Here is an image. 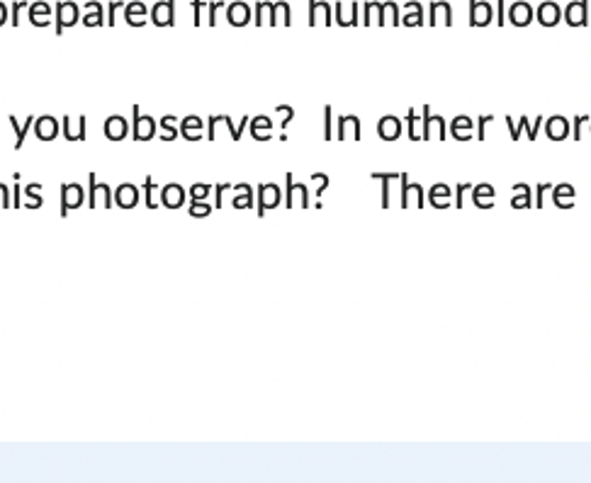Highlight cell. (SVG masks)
Returning <instances> with one entry per match:
<instances>
[{
  "label": "cell",
  "instance_id": "cell-1",
  "mask_svg": "<svg viewBox=\"0 0 591 483\" xmlns=\"http://www.w3.org/2000/svg\"><path fill=\"white\" fill-rule=\"evenodd\" d=\"M83 204V187L81 185H64L61 190V214L71 212V209H78Z\"/></svg>",
  "mask_w": 591,
  "mask_h": 483
},
{
  "label": "cell",
  "instance_id": "cell-2",
  "mask_svg": "<svg viewBox=\"0 0 591 483\" xmlns=\"http://www.w3.org/2000/svg\"><path fill=\"white\" fill-rule=\"evenodd\" d=\"M98 197L102 200V207H110V204H112V200H110V187H107L105 183L98 185L95 175H90V200H88L90 207H98Z\"/></svg>",
  "mask_w": 591,
  "mask_h": 483
},
{
  "label": "cell",
  "instance_id": "cell-3",
  "mask_svg": "<svg viewBox=\"0 0 591 483\" xmlns=\"http://www.w3.org/2000/svg\"><path fill=\"white\" fill-rule=\"evenodd\" d=\"M115 200L122 209H132L134 204L139 202V190H136L134 185H122V187H117Z\"/></svg>",
  "mask_w": 591,
  "mask_h": 483
},
{
  "label": "cell",
  "instance_id": "cell-4",
  "mask_svg": "<svg viewBox=\"0 0 591 483\" xmlns=\"http://www.w3.org/2000/svg\"><path fill=\"white\" fill-rule=\"evenodd\" d=\"M105 134L107 139H124L127 136V122L122 117H110L105 122Z\"/></svg>",
  "mask_w": 591,
  "mask_h": 483
},
{
  "label": "cell",
  "instance_id": "cell-5",
  "mask_svg": "<svg viewBox=\"0 0 591 483\" xmlns=\"http://www.w3.org/2000/svg\"><path fill=\"white\" fill-rule=\"evenodd\" d=\"M34 124H37V136L39 139H54L56 134H59V129H56V122L51 117H42V119H34Z\"/></svg>",
  "mask_w": 591,
  "mask_h": 483
},
{
  "label": "cell",
  "instance_id": "cell-6",
  "mask_svg": "<svg viewBox=\"0 0 591 483\" xmlns=\"http://www.w3.org/2000/svg\"><path fill=\"white\" fill-rule=\"evenodd\" d=\"M151 127H153L151 119L149 117L139 119V107H134V136H136V139H149V136L153 134Z\"/></svg>",
  "mask_w": 591,
  "mask_h": 483
},
{
  "label": "cell",
  "instance_id": "cell-7",
  "mask_svg": "<svg viewBox=\"0 0 591 483\" xmlns=\"http://www.w3.org/2000/svg\"><path fill=\"white\" fill-rule=\"evenodd\" d=\"M180 202H183V190L178 185H168L163 190V204L166 207H180Z\"/></svg>",
  "mask_w": 591,
  "mask_h": 483
},
{
  "label": "cell",
  "instance_id": "cell-8",
  "mask_svg": "<svg viewBox=\"0 0 591 483\" xmlns=\"http://www.w3.org/2000/svg\"><path fill=\"white\" fill-rule=\"evenodd\" d=\"M277 202V190H272V204ZM270 207V185L263 187V202H260V209H268Z\"/></svg>",
  "mask_w": 591,
  "mask_h": 483
}]
</instances>
